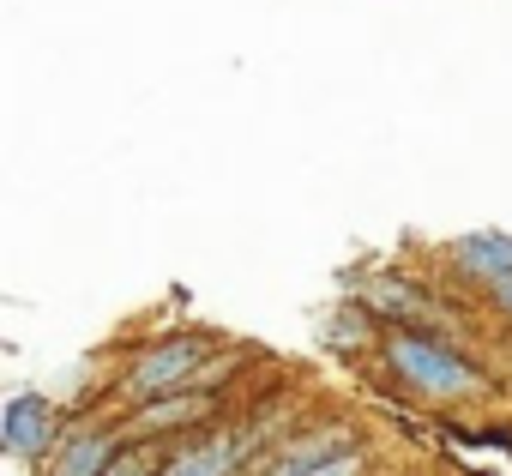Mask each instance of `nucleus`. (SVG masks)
<instances>
[{
	"instance_id": "nucleus-1",
	"label": "nucleus",
	"mask_w": 512,
	"mask_h": 476,
	"mask_svg": "<svg viewBox=\"0 0 512 476\" xmlns=\"http://www.w3.org/2000/svg\"><path fill=\"white\" fill-rule=\"evenodd\" d=\"M398 392L434 404V410H452V404H470L488 392V374L440 332H386L380 356H374Z\"/></svg>"
},
{
	"instance_id": "nucleus-2",
	"label": "nucleus",
	"mask_w": 512,
	"mask_h": 476,
	"mask_svg": "<svg viewBox=\"0 0 512 476\" xmlns=\"http://www.w3.org/2000/svg\"><path fill=\"white\" fill-rule=\"evenodd\" d=\"M223 356L217 332H169L145 350L127 356V368L115 374V404L121 410H139V404H163V398H181V392H199V374L205 362Z\"/></svg>"
},
{
	"instance_id": "nucleus-3",
	"label": "nucleus",
	"mask_w": 512,
	"mask_h": 476,
	"mask_svg": "<svg viewBox=\"0 0 512 476\" xmlns=\"http://www.w3.org/2000/svg\"><path fill=\"white\" fill-rule=\"evenodd\" d=\"M272 440H284V434H278L266 416L247 422V428H223V422H217V428H205V434L175 440L163 476H247L253 458H260Z\"/></svg>"
},
{
	"instance_id": "nucleus-4",
	"label": "nucleus",
	"mask_w": 512,
	"mask_h": 476,
	"mask_svg": "<svg viewBox=\"0 0 512 476\" xmlns=\"http://www.w3.org/2000/svg\"><path fill=\"white\" fill-rule=\"evenodd\" d=\"M67 434V410L49 392H13L7 410H0V446H7L13 464H49V452Z\"/></svg>"
},
{
	"instance_id": "nucleus-5",
	"label": "nucleus",
	"mask_w": 512,
	"mask_h": 476,
	"mask_svg": "<svg viewBox=\"0 0 512 476\" xmlns=\"http://www.w3.org/2000/svg\"><path fill=\"white\" fill-rule=\"evenodd\" d=\"M356 296L380 314L386 332H440V338L452 332L446 302H440L434 290H422L416 278H404V272H380V278H368Z\"/></svg>"
},
{
	"instance_id": "nucleus-6",
	"label": "nucleus",
	"mask_w": 512,
	"mask_h": 476,
	"mask_svg": "<svg viewBox=\"0 0 512 476\" xmlns=\"http://www.w3.org/2000/svg\"><path fill=\"white\" fill-rule=\"evenodd\" d=\"M217 416H223V392H181V398H163V404L121 410V434H127V440L175 446V440L193 434V428H217Z\"/></svg>"
},
{
	"instance_id": "nucleus-7",
	"label": "nucleus",
	"mask_w": 512,
	"mask_h": 476,
	"mask_svg": "<svg viewBox=\"0 0 512 476\" xmlns=\"http://www.w3.org/2000/svg\"><path fill=\"white\" fill-rule=\"evenodd\" d=\"M344 446H362V440H356V428L344 416H332V422H314V428H296V434L272 440L260 458H253L247 476H302V470H314L320 458H332Z\"/></svg>"
},
{
	"instance_id": "nucleus-8",
	"label": "nucleus",
	"mask_w": 512,
	"mask_h": 476,
	"mask_svg": "<svg viewBox=\"0 0 512 476\" xmlns=\"http://www.w3.org/2000/svg\"><path fill=\"white\" fill-rule=\"evenodd\" d=\"M127 446V434H121V416H85V422H73L67 434H61V446L49 452V464H43V476H103L109 470V458Z\"/></svg>"
},
{
	"instance_id": "nucleus-9",
	"label": "nucleus",
	"mask_w": 512,
	"mask_h": 476,
	"mask_svg": "<svg viewBox=\"0 0 512 476\" xmlns=\"http://www.w3.org/2000/svg\"><path fill=\"white\" fill-rule=\"evenodd\" d=\"M446 260H452V272L464 278V284H500V278H512V235H500V229H476V235H458V242L446 248Z\"/></svg>"
},
{
	"instance_id": "nucleus-10",
	"label": "nucleus",
	"mask_w": 512,
	"mask_h": 476,
	"mask_svg": "<svg viewBox=\"0 0 512 476\" xmlns=\"http://www.w3.org/2000/svg\"><path fill=\"white\" fill-rule=\"evenodd\" d=\"M326 350H338V356H380V344H386V326H380V314L362 302V296H350V302H338L332 314H326Z\"/></svg>"
},
{
	"instance_id": "nucleus-11",
	"label": "nucleus",
	"mask_w": 512,
	"mask_h": 476,
	"mask_svg": "<svg viewBox=\"0 0 512 476\" xmlns=\"http://www.w3.org/2000/svg\"><path fill=\"white\" fill-rule=\"evenodd\" d=\"M163 464H169V446H157V440H127V446L109 458L103 476H163Z\"/></svg>"
},
{
	"instance_id": "nucleus-12",
	"label": "nucleus",
	"mask_w": 512,
	"mask_h": 476,
	"mask_svg": "<svg viewBox=\"0 0 512 476\" xmlns=\"http://www.w3.org/2000/svg\"><path fill=\"white\" fill-rule=\"evenodd\" d=\"M368 446H344V452H332V458H320L314 470H302V476H368Z\"/></svg>"
},
{
	"instance_id": "nucleus-13",
	"label": "nucleus",
	"mask_w": 512,
	"mask_h": 476,
	"mask_svg": "<svg viewBox=\"0 0 512 476\" xmlns=\"http://www.w3.org/2000/svg\"><path fill=\"white\" fill-rule=\"evenodd\" d=\"M488 302H494V308H500V314L512 320V278H500V284H488Z\"/></svg>"
}]
</instances>
